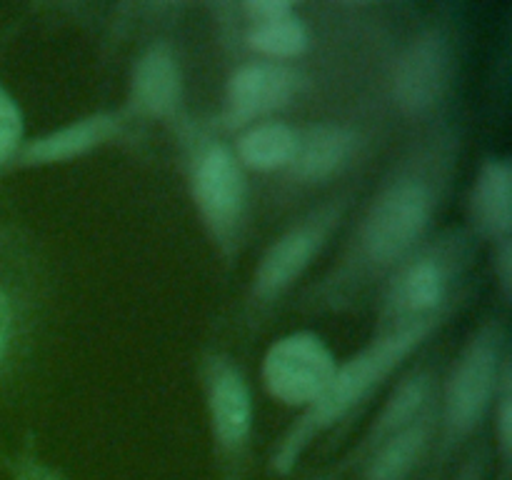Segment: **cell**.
Segmentation results:
<instances>
[{"label": "cell", "instance_id": "e0dca14e", "mask_svg": "<svg viewBox=\"0 0 512 480\" xmlns=\"http://www.w3.org/2000/svg\"><path fill=\"white\" fill-rule=\"evenodd\" d=\"M438 435V405L423 418L370 448L353 468L360 480H420L428 473Z\"/></svg>", "mask_w": 512, "mask_h": 480}, {"label": "cell", "instance_id": "5b68a950", "mask_svg": "<svg viewBox=\"0 0 512 480\" xmlns=\"http://www.w3.org/2000/svg\"><path fill=\"white\" fill-rule=\"evenodd\" d=\"M183 150L185 180L205 235L223 263L233 265L250 228V190L245 170L228 140L213 125L185 118L175 128Z\"/></svg>", "mask_w": 512, "mask_h": 480}, {"label": "cell", "instance_id": "9a60e30c", "mask_svg": "<svg viewBox=\"0 0 512 480\" xmlns=\"http://www.w3.org/2000/svg\"><path fill=\"white\" fill-rule=\"evenodd\" d=\"M440 370L430 363H420L415 368L405 370L395 385L390 388L388 398L383 400V405L378 408L375 418L370 420L368 430L363 433V438L358 440L353 450H350L348 458L338 465L340 470H350L370 448L380 443V440L390 438L398 430L408 428L410 423H415L418 418H423L430 408L438 405V393H440Z\"/></svg>", "mask_w": 512, "mask_h": 480}, {"label": "cell", "instance_id": "8fae6325", "mask_svg": "<svg viewBox=\"0 0 512 480\" xmlns=\"http://www.w3.org/2000/svg\"><path fill=\"white\" fill-rule=\"evenodd\" d=\"M125 115L130 123H168L178 128L185 113V73L170 40H150L130 65Z\"/></svg>", "mask_w": 512, "mask_h": 480}, {"label": "cell", "instance_id": "6da1fadb", "mask_svg": "<svg viewBox=\"0 0 512 480\" xmlns=\"http://www.w3.org/2000/svg\"><path fill=\"white\" fill-rule=\"evenodd\" d=\"M460 133L438 120L418 128L353 218L333 263L300 295L308 313H348L430 235L453 188Z\"/></svg>", "mask_w": 512, "mask_h": 480}, {"label": "cell", "instance_id": "7402d4cb", "mask_svg": "<svg viewBox=\"0 0 512 480\" xmlns=\"http://www.w3.org/2000/svg\"><path fill=\"white\" fill-rule=\"evenodd\" d=\"M10 475H13V480H68L63 473L50 468V465L35 453V448L30 443L13 458V463H10Z\"/></svg>", "mask_w": 512, "mask_h": 480}, {"label": "cell", "instance_id": "52a82bcc", "mask_svg": "<svg viewBox=\"0 0 512 480\" xmlns=\"http://www.w3.org/2000/svg\"><path fill=\"white\" fill-rule=\"evenodd\" d=\"M460 65V35L450 18L420 25L395 53L388 100L395 113L418 128L438 123L448 105Z\"/></svg>", "mask_w": 512, "mask_h": 480}, {"label": "cell", "instance_id": "ba28073f", "mask_svg": "<svg viewBox=\"0 0 512 480\" xmlns=\"http://www.w3.org/2000/svg\"><path fill=\"white\" fill-rule=\"evenodd\" d=\"M200 383L220 475L223 480H243L255 430V403L248 378L233 355L208 350L200 360Z\"/></svg>", "mask_w": 512, "mask_h": 480}, {"label": "cell", "instance_id": "7a4b0ae2", "mask_svg": "<svg viewBox=\"0 0 512 480\" xmlns=\"http://www.w3.org/2000/svg\"><path fill=\"white\" fill-rule=\"evenodd\" d=\"M445 323H420L408 328L373 330L370 340L360 345L343 363L338 360L328 388L320 398L280 433L268 458V470L278 478L293 473L310 448L325 435L345 428L388 380L443 328Z\"/></svg>", "mask_w": 512, "mask_h": 480}, {"label": "cell", "instance_id": "3957f363", "mask_svg": "<svg viewBox=\"0 0 512 480\" xmlns=\"http://www.w3.org/2000/svg\"><path fill=\"white\" fill-rule=\"evenodd\" d=\"M508 363V325L500 315H488L478 328L470 330L448 375L440 380L438 435L423 480H443L450 463L478 440Z\"/></svg>", "mask_w": 512, "mask_h": 480}, {"label": "cell", "instance_id": "277c9868", "mask_svg": "<svg viewBox=\"0 0 512 480\" xmlns=\"http://www.w3.org/2000/svg\"><path fill=\"white\" fill-rule=\"evenodd\" d=\"M475 243L468 228L435 230L380 285L375 330L453 320L468 298Z\"/></svg>", "mask_w": 512, "mask_h": 480}, {"label": "cell", "instance_id": "cb8c5ba5", "mask_svg": "<svg viewBox=\"0 0 512 480\" xmlns=\"http://www.w3.org/2000/svg\"><path fill=\"white\" fill-rule=\"evenodd\" d=\"M493 278L505 305L512 300V238L493 245Z\"/></svg>", "mask_w": 512, "mask_h": 480}, {"label": "cell", "instance_id": "ac0fdd59", "mask_svg": "<svg viewBox=\"0 0 512 480\" xmlns=\"http://www.w3.org/2000/svg\"><path fill=\"white\" fill-rule=\"evenodd\" d=\"M468 233L498 245L512 238V163L508 155H485L468 193Z\"/></svg>", "mask_w": 512, "mask_h": 480}, {"label": "cell", "instance_id": "603a6c76", "mask_svg": "<svg viewBox=\"0 0 512 480\" xmlns=\"http://www.w3.org/2000/svg\"><path fill=\"white\" fill-rule=\"evenodd\" d=\"M490 460H493L490 448L483 440H478V443L465 450V458L460 460L458 468L448 480H488Z\"/></svg>", "mask_w": 512, "mask_h": 480}, {"label": "cell", "instance_id": "9c48e42d", "mask_svg": "<svg viewBox=\"0 0 512 480\" xmlns=\"http://www.w3.org/2000/svg\"><path fill=\"white\" fill-rule=\"evenodd\" d=\"M338 358L313 330H293L268 345L260 360V380L275 403L305 410L320 398Z\"/></svg>", "mask_w": 512, "mask_h": 480}, {"label": "cell", "instance_id": "30bf717a", "mask_svg": "<svg viewBox=\"0 0 512 480\" xmlns=\"http://www.w3.org/2000/svg\"><path fill=\"white\" fill-rule=\"evenodd\" d=\"M303 73L293 63L250 58L235 65L225 80L223 105L213 128L235 135L248 125L270 120L290 108L303 90Z\"/></svg>", "mask_w": 512, "mask_h": 480}, {"label": "cell", "instance_id": "8992f818", "mask_svg": "<svg viewBox=\"0 0 512 480\" xmlns=\"http://www.w3.org/2000/svg\"><path fill=\"white\" fill-rule=\"evenodd\" d=\"M358 190L353 185L335 190L328 198L295 215L260 253L250 275L248 293H245V318L248 325H258L268 318L270 310L278 308L290 290L308 275L315 260L323 255L330 240L343 228L345 218L353 210Z\"/></svg>", "mask_w": 512, "mask_h": 480}, {"label": "cell", "instance_id": "44dd1931", "mask_svg": "<svg viewBox=\"0 0 512 480\" xmlns=\"http://www.w3.org/2000/svg\"><path fill=\"white\" fill-rule=\"evenodd\" d=\"M25 143V120L18 100L0 85V168H10Z\"/></svg>", "mask_w": 512, "mask_h": 480}, {"label": "cell", "instance_id": "2e32d148", "mask_svg": "<svg viewBox=\"0 0 512 480\" xmlns=\"http://www.w3.org/2000/svg\"><path fill=\"white\" fill-rule=\"evenodd\" d=\"M230 10L243 20V43L255 58L293 63L308 53L310 28L293 3L245 0Z\"/></svg>", "mask_w": 512, "mask_h": 480}, {"label": "cell", "instance_id": "ffe728a7", "mask_svg": "<svg viewBox=\"0 0 512 480\" xmlns=\"http://www.w3.org/2000/svg\"><path fill=\"white\" fill-rule=\"evenodd\" d=\"M493 453L503 468V480L510 478V460H512V360L500 378V388L495 393L493 410Z\"/></svg>", "mask_w": 512, "mask_h": 480}, {"label": "cell", "instance_id": "d4e9b609", "mask_svg": "<svg viewBox=\"0 0 512 480\" xmlns=\"http://www.w3.org/2000/svg\"><path fill=\"white\" fill-rule=\"evenodd\" d=\"M340 475H343V470H340L338 465H335V468L325 470V473L313 475V478H308V480H340Z\"/></svg>", "mask_w": 512, "mask_h": 480}, {"label": "cell", "instance_id": "7c38bea8", "mask_svg": "<svg viewBox=\"0 0 512 480\" xmlns=\"http://www.w3.org/2000/svg\"><path fill=\"white\" fill-rule=\"evenodd\" d=\"M365 145L368 133L355 120H313L298 128V143L283 180L293 188H323L353 170Z\"/></svg>", "mask_w": 512, "mask_h": 480}, {"label": "cell", "instance_id": "d6986e66", "mask_svg": "<svg viewBox=\"0 0 512 480\" xmlns=\"http://www.w3.org/2000/svg\"><path fill=\"white\" fill-rule=\"evenodd\" d=\"M295 143H298V128L280 118H270L238 130L230 148L243 170L283 173L293 160Z\"/></svg>", "mask_w": 512, "mask_h": 480}, {"label": "cell", "instance_id": "4fadbf2b", "mask_svg": "<svg viewBox=\"0 0 512 480\" xmlns=\"http://www.w3.org/2000/svg\"><path fill=\"white\" fill-rule=\"evenodd\" d=\"M23 243L0 228V388L23 360L33 323V270Z\"/></svg>", "mask_w": 512, "mask_h": 480}, {"label": "cell", "instance_id": "5bb4252c", "mask_svg": "<svg viewBox=\"0 0 512 480\" xmlns=\"http://www.w3.org/2000/svg\"><path fill=\"white\" fill-rule=\"evenodd\" d=\"M130 118L123 110H95L70 123L25 138L10 168H53L85 158L103 145L115 143L128 133Z\"/></svg>", "mask_w": 512, "mask_h": 480}]
</instances>
